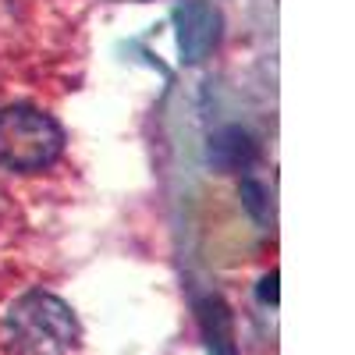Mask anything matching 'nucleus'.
Segmentation results:
<instances>
[{
  "instance_id": "obj_1",
  "label": "nucleus",
  "mask_w": 355,
  "mask_h": 355,
  "mask_svg": "<svg viewBox=\"0 0 355 355\" xmlns=\"http://www.w3.org/2000/svg\"><path fill=\"white\" fill-rule=\"evenodd\" d=\"M8 331L21 355H68L78 341V323L71 309L43 291H33L15 302Z\"/></svg>"
},
{
  "instance_id": "obj_2",
  "label": "nucleus",
  "mask_w": 355,
  "mask_h": 355,
  "mask_svg": "<svg viewBox=\"0 0 355 355\" xmlns=\"http://www.w3.org/2000/svg\"><path fill=\"white\" fill-rule=\"evenodd\" d=\"M61 128L33 107L0 110V164L11 171H43L61 153Z\"/></svg>"
}]
</instances>
